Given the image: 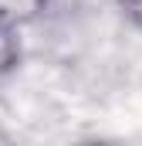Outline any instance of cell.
I'll return each instance as SVG.
<instances>
[{
	"mask_svg": "<svg viewBox=\"0 0 142 146\" xmlns=\"http://www.w3.org/2000/svg\"><path fill=\"white\" fill-rule=\"evenodd\" d=\"M24 61V41H20V27L0 24V78L14 75Z\"/></svg>",
	"mask_w": 142,
	"mask_h": 146,
	"instance_id": "obj_2",
	"label": "cell"
},
{
	"mask_svg": "<svg viewBox=\"0 0 142 146\" xmlns=\"http://www.w3.org/2000/svg\"><path fill=\"white\" fill-rule=\"evenodd\" d=\"M7 139H10V136H7V133H0V143H7Z\"/></svg>",
	"mask_w": 142,
	"mask_h": 146,
	"instance_id": "obj_4",
	"label": "cell"
},
{
	"mask_svg": "<svg viewBox=\"0 0 142 146\" xmlns=\"http://www.w3.org/2000/svg\"><path fill=\"white\" fill-rule=\"evenodd\" d=\"M47 7L51 0H0V24H10V27L37 24L47 14Z\"/></svg>",
	"mask_w": 142,
	"mask_h": 146,
	"instance_id": "obj_1",
	"label": "cell"
},
{
	"mask_svg": "<svg viewBox=\"0 0 142 146\" xmlns=\"http://www.w3.org/2000/svg\"><path fill=\"white\" fill-rule=\"evenodd\" d=\"M115 7L135 31H142V0H115Z\"/></svg>",
	"mask_w": 142,
	"mask_h": 146,
	"instance_id": "obj_3",
	"label": "cell"
}]
</instances>
